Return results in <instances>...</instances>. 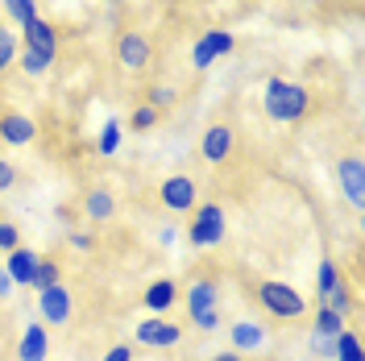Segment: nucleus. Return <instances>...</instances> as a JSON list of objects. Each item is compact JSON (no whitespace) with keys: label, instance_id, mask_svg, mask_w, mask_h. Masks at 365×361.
Instances as JSON below:
<instances>
[{"label":"nucleus","instance_id":"nucleus-1","mask_svg":"<svg viewBox=\"0 0 365 361\" xmlns=\"http://www.w3.org/2000/svg\"><path fill=\"white\" fill-rule=\"evenodd\" d=\"M262 108L278 125H295V121H303V116L312 113V91L303 88V83H295V79H278L274 75L262 88Z\"/></svg>","mask_w":365,"mask_h":361},{"label":"nucleus","instance_id":"nucleus-2","mask_svg":"<svg viewBox=\"0 0 365 361\" xmlns=\"http://www.w3.org/2000/svg\"><path fill=\"white\" fill-rule=\"evenodd\" d=\"M182 237H187V245L195 249V253H207V249H220L228 237V212L220 203H195L191 212H187V225H182Z\"/></svg>","mask_w":365,"mask_h":361},{"label":"nucleus","instance_id":"nucleus-3","mask_svg":"<svg viewBox=\"0 0 365 361\" xmlns=\"http://www.w3.org/2000/svg\"><path fill=\"white\" fill-rule=\"evenodd\" d=\"M257 307L266 312L270 320H299L312 312V303H307V295L291 287V283H282V278H266V283H257Z\"/></svg>","mask_w":365,"mask_h":361},{"label":"nucleus","instance_id":"nucleus-4","mask_svg":"<svg viewBox=\"0 0 365 361\" xmlns=\"http://www.w3.org/2000/svg\"><path fill=\"white\" fill-rule=\"evenodd\" d=\"M179 299H182V307H187L191 328H200V332H216L220 328V291H216L212 278H191Z\"/></svg>","mask_w":365,"mask_h":361},{"label":"nucleus","instance_id":"nucleus-5","mask_svg":"<svg viewBox=\"0 0 365 361\" xmlns=\"http://www.w3.org/2000/svg\"><path fill=\"white\" fill-rule=\"evenodd\" d=\"M133 337H137V345H145V349H179L182 337H187V328L175 324L170 316H145V320H137Z\"/></svg>","mask_w":365,"mask_h":361},{"label":"nucleus","instance_id":"nucleus-6","mask_svg":"<svg viewBox=\"0 0 365 361\" xmlns=\"http://www.w3.org/2000/svg\"><path fill=\"white\" fill-rule=\"evenodd\" d=\"M158 203L170 216H187L200 203V183L191 179V175H170V179L158 183Z\"/></svg>","mask_w":365,"mask_h":361},{"label":"nucleus","instance_id":"nucleus-7","mask_svg":"<svg viewBox=\"0 0 365 361\" xmlns=\"http://www.w3.org/2000/svg\"><path fill=\"white\" fill-rule=\"evenodd\" d=\"M232 50H237V34H228V29H204V38H195V46H191V67L207 71L216 59H228Z\"/></svg>","mask_w":365,"mask_h":361},{"label":"nucleus","instance_id":"nucleus-8","mask_svg":"<svg viewBox=\"0 0 365 361\" xmlns=\"http://www.w3.org/2000/svg\"><path fill=\"white\" fill-rule=\"evenodd\" d=\"M336 187H341L344 203L353 212H361L365 208V162H361V154H344L336 162Z\"/></svg>","mask_w":365,"mask_h":361},{"label":"nucleus","instance_id":"nucleus-9","mask_svg":"<svg viewBox=\"0 0 365 361\" xmlns=\"http://www.w3.org/2000/svg\"><path fill=\"white\" fill-rule=\"evenodd\" d=\"M232 150H237V133H232V125H225V121H212L204 133H200V158L207 166H225L232 158Z\"/></svg>","mask_w":365,"mask_h":361},{"label":"nucleus","instance_id":"nucleus-10","mask_svg":"<svg viewBox=\"0 0 365 361\" xmlns=\"http://www.w3.org/2000/svg\"><path fill=\"white\" fill-rule=\"evenodd\" d=\"M71 316H75V299L63 283L50 291H38V320L46 328H63V324H71Z\"/></svg>","mask_w":365,"mask_h":361},{"label":"nucleus","instance_id":"nucleus-11","mask_svg":"<svg viewBox=\"0 0 365 361\" xmlns=\"http://www.w3.org/2000/svg\"><path fill=\"white\" fill-rule=\"evenodd\" d=\"M116 63L125 71H145L154 63V46L145 34H137V29H125L120 38H116Z\"/></svg>","mask_w":365,"mask_h":361},{"label":"nucleus","instance_id":"nucleus-12","mask_svg":"<svg viewBox=\"0 0 365 361\" xmlns=\"http://www.w3.org/2000/svg\"><path fill=\"white\" fill-rule=\"evenodd\" d=\"M270 345V328L262 324V320H232V328H228V349L232 353H262Z\"/></svg>","mask_w":365,"mask_h":361},{"label":"nucleus","instance_id":"nucleus-13","mask_svg":"<svg viewBox=\"0 0 365 361\" xmlns=\"http://www.w3.org/2000/svg\"><path fill=\"white\" fill-rule=\"evenodd\" d=\"M182 287L175 278H154L145 291H141V307L150 312V316H170L175 312V303H179Z\"/></svg>","mask_w":365,"mask_h":361},{"label":"nucleus","instance_id":"nucleus-14","mask_svg":"<svg viewBox=\"0 0 365 361\" xmlns=\"http://www.w3.org/2000/svg\"><path fill=\"white\" fill-rule=\"evenodd\" d=\"M0 141L4 146H13V150H25V146H34L38 141V121L25 113H4L0 116Z\"/></svg>","mask_w":365,"mask_h":361},{"label":"nucleus","instance_id":"nucleus-15","mask_svg":"<svg viewBox=\"0 0 365 361\" xmlns=\"http://www.w3.org/2000/svg\"><path fill=\"white\" fill-rule=\"evenodd\" d=\"M50 357V328L42 320H29L17 337V361H46Z\"/></svg>","mask_w":365,"mask_h":361},{"label":"nucleus","instance_id":"nucleus-16","mask_svg":"<svg viewBox=\"0 0 365 361\" xmlns=\"http://www.w3.org/2000/svg\"><path fill=\"white\" fill-rule=\"evenodd\" d=\"M21 38H25V50H38L46 59H54L58 54V34H54V25L46 21V17H34V21L21 25Z\"/></svg>","mask_w":365,"mask_h":361},{"label":"nucleus","instance_id":"nucleus-17","mask_svg":"<svg viewBox=\"0 0 365 361\" xmlns=\"http://www.w3.org/2000/svg\"><path fill=\"white\" fill-rule=\"evenodd\" d=\"M34 270H38V253H34V249L17 245V249H9V253H4V274L13 278V287H29Z\"/></svg>","mask_w":365,"mask_h":361},{"label":"nucleus","instance_id":"nucleus-18","mask_svg":"<svg viewBox=\"0 0 365 361\" xmlns=\"http://www.w3.org/2000/svg\"><path fill=\"white\" fill-rule=\"evenodd\" d=\"M83 216H88L91 225L113 220V216H116V195L108 191V187H91L88 195H83Z\"/></svg>","mask_w":365,"mask_h":361},{"label":"nucleus","instance_id":"nucleus-19","mask_svg":"<svg viewBox=\"0 0 365 361\" xmlns=\"http://www.w3.org/2000/svg\"><path fill=\"white\" fill-rule=\"evenodd\" d=\"M341 328H344L341 312H332L328 303H316V307H312V332H316V337H336Z\"/></svg>","mask_w":365,"mask_h":361},{"label":"nucleus","instance_id":"nucleus-20","mask_svg":"<svg viewBox=\"0 0 365 361\" xmlns=\"http://www.w3.org/2000/svg\"><path fill=\"white\" fill-rule=\"evenodd\" d=\"M341 283H344V278H341V266H336L332 258H324V262L316 266V299L324 303V299H328V295L336 291Z\"/></svg>","mask_w":365,"mask_h":361},{"label":"nucleus","instance_id":"nucleus-21","mask_svg":"<svg viewBox=\"0 0 365 361\" xmlns=\"http://www.w3.org/2000/svg\"><path fill=\"white\" fill-rule=\"evenodd\" d=\"M63 283V266L54 262V258H38V270L29 278V287L34 291H50V287H58Z\"/></svg>","mask_w":365,"mask_h":361},{"label":"nucleus","instance_id":"nucleus-22","mask_svg":"<svg viewBox=\"0 0 365 361\" xmlns=\"http://www.w3.org/2000/svg\"><path fill=\"white\" fill-rule=\"evenodd\" d=\"M332 361H365L361 337H357L353 328H341V332H336V349H332Z\"/></svg>","mask_w":365,"mask_h":361},{"label":"nucleus","instance_id":"nucleus-23","mask_svg":"<svg viewBox=\"0 0 365 361\" xmlns=\"http://www.w3.org/2000/svg\"><path fill=\"white\" fill-rule=\"evenodd\" d=\"M120 133H125L120 121H104V129L96 133V150H100V158H113L116 150H120Z\"/></svg>","mask_w":365,"mask_h":361},{"label":"nucleus","instance_id":"nucleus-24","mask_svg":"<svg viewBox=\"0 0 365 361\" xmlns=\"http://www.w3.org/2000/svg\"><path fill=\"white\" fill-rule=\"evenodd\" d=\"M17 67H21L29 79H42L46 71L54 67V59H46V54H38V50H17Z\"/></svg>","mask_w":365,"mask_h":361},{"label":"nucleus","instance_id":"nucleus-25","mask_svg":"<svg viewBox=\"0 0 365 361\" xmlns=\"http://www.w3.org/2000/svg\"><path fill=\"white\" fill-rule=\"evenodd\" d=\"M175 100H179V91L170 88V83H154V88L145 91V104H150V108H158V113L175 108Z\"/></svg>","mask_w":365,"mask_h":361},{"label":"nucleus","instance_id":"nucleus-26","mask_svg":"<svg viewBox=\"0 0 365 361\" xmlns=\"http://www.w3.org/2000/svg\"><path fill=\"white\" fill-rule=\"evenodd\" d=\"M158 108H150V104H137L133 113H129V129H133V133H150V129H154V125H158Z\"/></svg>","mask_w":365,"mask_h":361},{"label":"nucleus","instance_id":"nucleus-27","mask_svg":"<svg viewBox=\"0 0 365 361\" xmlns=\"http://www.w3.org/2000/svg\"><path fill=\"white\" fill-rule=\"evenodd\" d=\"M9 67H17V34L0 25V75Z\"/></svg>","mask_w":365,"mask_h":361},{"label":"nucleus","instance_id":"nucleus-28","mask_svg":"<svg viewBox=\"0 0 365 361\" xmlns=\"http://www.w3.org/2000/svg\"><path fill=\"white\" fill-rule=\"evenodd\" d=\"M4 13H9V21L25 25L38 17V0H4Z\"/></svg>","mask_w":365,"mask_h":361},{"label":"nucleus","instance_id":"nucleus-29","mask_svg":"<svg viewBox=\"0 0 365 361\" xmlns=\"http://www.w3.org/2000/svg\"><path fill=\"white\" fill-rule=\"evenodd\" d=\"M21 245V228L13 225V220H0V249L9 253V249H17Z\"/></svg>","mask_w":365,"mask_h":361},{"label":"nucleus","instance_id":"nucleus-30","mask_svg":"<svg viewBox=\"0 0 365 361\" xmlns=\"http://www.w3.org/2000/svg\"><path fill=\"white\" fill-rule=\"evenodd\" d=\"M332 349H336V337H316V332H312V353H316V357L332 361Z\"/></svg>","mask_w":365,"mask_h":361},{"label":"nucleus","instance_id":"nucleus-31","mask_svg":"<svg viewBox=\"0 0 365 361\" xmlns=\"http://www.w3.org/2000/svg\"><path fill=\"white\" fill-rule=\"evenodd\" d=\"M13 183H17V166L4 158V162H0V195H4V191H9Z\"/></svg>","mask_w":365,"mask_h":361},{"label":"nucleus","instance_id":"nucleus-32","mask_svg":"<svg viewBox=\"0 0 365 361\" xmlns=\"http://www.w3.org/2000/svg\"><path fill=\"white\" fill-rule=\"evenodd\" d=\"M100 361H133V345H113Z\"/></svg>","mask_w":365,"mask_h":361},{"label":"nucleus","instance_id":"nucleus-33","mask_svg":"<svg viewBox=\"0 0 365 361\" xmlns=\"http://www.w3.org/2000/svg\"><path fill=\"white\" fill-rule=\"evenodd\" d=\"M91 245H96V241H91V233H71V249H75V253H88Z\"/></svg>","mask_w":365,"mask_h":361},{"label":"nucleus","instance_id":"nucleus-34","mask_svg":"<svg viewBox=\"0 0 365 361\" xmlns=\"http://www.w3.org/2000/svg\"><path fill=\"white\" fill-rule=\"evenodd\" d=\"M13 291H17V287H13V278L4 274V266H0V299H9Z\"/></svg>","mask_w":365,"mask_h":361},{"label":"nucleus","instance_id":"nucleus-35","mask_svg":"<svg viewBox=\"0 0 365 361\" xmlns=\"http://www.w3.org/2000/svg\"><path fill=\"white\" fill-rule=\"evenodd\" d=\"M207 361H245L241 353H232V349H220V353H212Z\"/></svg>","mask_w":365,"mask_h":361},{"label":"nucleus","instance_id":"nucleus-36","mask_svg":"<svg viewBox=\"0 0 365 361\" xmlns=\"http://www.w3.org/2000/svg\"><path fill=\"white\" fill-rule=\"evenodd\" d=\"M113 4H129V0H113Z\"/></svg>","mask_w":365,"mask_h":361}]
</instances>
